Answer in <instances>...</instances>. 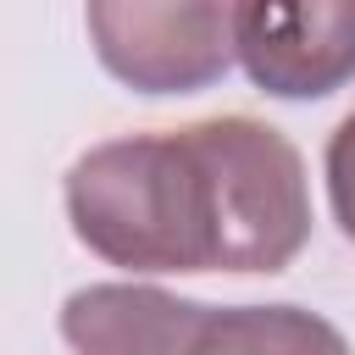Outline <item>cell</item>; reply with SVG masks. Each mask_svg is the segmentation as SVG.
Masks as SVG:
<instances>
[{
	"label": "cell",
	"mask_w": 355,
	"mask_h": 355,
	"mask_svg": "<svg viewBox=\"0 0 355 355\" xmlns=\"http://www.w3.org/2000/svg\"><path fill=\"white\" fill-rule=\"evenodd\" d=\"M67 222L122 272H216L211 189L183 128L94 144L67 172Z\"/></svg>",
	"instance_id": "cell-1"
},
{
	"label": "cell",
	"mask_w": 355,
	"mask_h": 355,
	"mask_svg": "<svg viewBox=\"0 0 355 355\" xmlns=\"http://www.w3.org/2000/svg\"><path fill=\"white\" fill-rule=\"evenodd\" d=\"M183 133L211 189L216 272H283L311 239V189L300 150L255 116H205Z\"/></svg>",
	"instance_id": "cell-2"
},
{
	"label": "cell",
	"mask_w": 355,
	"mask_h": 355,
	"mask_svg": "<svg viewBox=\"0 0 355 355\" xmlns=\"http://www.w3.org/2000/svg\"><path fill=\"white\" fill-rule=\"evenodd\" d=\"M244 0H89V44L133 94H200L239 61Z\"/></svg>",
	"instance_id": "cell-3"
},
{
	"label": "cell",
	"mask_w": 355,
	"mask_h": 355,
	"mask_svg": "<svg viewBox=\"0 0 355 355\" xmlns=\"http://www.w3.org/2000/svg\"><path fill=\"white\" fill-rule=\"evenodd\" d=\"M239 67L272 100H322L355 78V0H244Z\"/></svg>",
	"instance_id": "cell-4"
},
{
	"label": "cell",
	"mask_w": 355,
	"mask_h": 355,
	"mask_svg": "<svg viewBox=\"0 0 355 355\" xmlns=\"http://www.w3.org/2000/svg\"><path fill=\"white\" fill-rule=\"evenodd\" d=\"M211 322V305L144 288V283H94L78 288L61 311V333L78 349H200V333Z\"/></svg>",
	"instance_id": "cell-5"
},
{
	"label": "cell",
	"mask_w": 355,
	"mask_h": 355,
	"mask_svg": "<svg viewBox=\"0 0 355 355\" xmlns=\"http://www.w3.org/2000/svg\"><path fill=\"white\" fill-rule=\"evenodd\" d=\"M305 344H327L344 349V338L316 322L300 316L294 305H239V311H211L200 349H305Z\"/></svg>",
	"instance_id": "cell-6"
},
{
	"label": "cell",
	"mask_w": 355,
	"mask_h": 355,
	"mask_svg": "<svg viewBox=\"0 0 355 355\" xmlns=\"http://www.w3.org/2000/svg\"><path fill=\"white\" fill-rule=\"evenodd\" d=\"M327 205H333L338 233L355 244V111L327 139Z\"/></svg>",
	"instance_id": "cell-7"
}]
</instances>
